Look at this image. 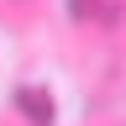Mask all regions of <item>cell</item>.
<instances>
[{
  "mask_svg": "<svg viewBox=\"0 0 126 126\" xmlns=\"http://www.w3.org/2000/svg\"><path fill=\"white\" fill-rule=\"evenodd\" d=\"M16 110H26L32 126H53V94L37 89V84H21V89H16Z\"/></svg>",
  "mask_w": 126,
  "mask_h": 126,
  "instance_id": "6da1fadb",
  "label": "cell"
},
{
  "mask_svg": "<svg viewBox=\"0 0 126 126\" xmlns=\"http://www.w3.org/2000/svg\"><path fill=\"white\" fill-rule=\"evenodd\" d=\"M79 21H94V26H105V21H116L121 16V0H68Z\"/></svg>",
  "mask_w": 126,
  "mask_h": 126,
  "instance_id": "7a4b0ae2",
  "label": "cell"
}]
</instances>
